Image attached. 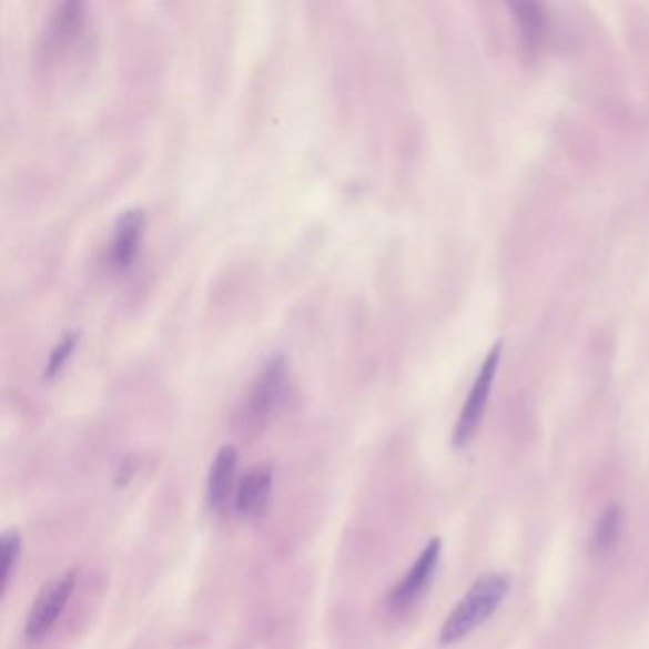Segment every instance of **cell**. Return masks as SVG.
<instances>
[{
  "instance_id": "obj_11",
  "label": "cell",
  "mask_w": 649,
  "mask_h": 649,
  "mask_svg": "<svg viewBox=\"0 0 649 649\" xmlns=\"http://www.w3.org/2000/svg\"><path fill=\"white\" fill-rule=\"evenodd\" d=\"M21 534L18 529H7L2 537H0V555H2V592H7L8 585L14 577L18 564H20Z\"/></svg>"
},
{
  "instance_id": "obj_9",
  "label": "cell",
  "mask_w": 649,
  "mask_h": 649,
  "mask_svg": "<svg viewBox=\"0 0 649 649\" xmlns=\"http://www.w3.org/2000/svg\"><path fill=\"white\" fill-rule=\"evenodd\" d=\"M513 10L523 31L524 44L528 48H541L549 33V16L545 12V7L536 2H520L513 4Z\"/></svg>"
},
{
  "instance_id": "obj_7",
  "label": "cell",
  "mask_w": 649,
  "mask_h": 649,
  "mask_svg": "<svg viewBox=\"0 0 649 649\" xmlns=\"http://www.w3.org/2000/svg\"><path fill=\"white\" fill-rule=\"evenodd\" d=\"M273 494V470L254 467L242 476L236 486L235 510L242 518H260L265 515Z\"/></svg>"
},
{
  "instance_id": "obj_5",
  "label": "cell",
  "mask_w": 649,
  "mask_h": 649,
  "mask_svg": "<svg viewBox=\"0 0 649 649\" xmlns=\"http://www.w3.org/2000/svg\"><path fill=\"white\" fill-rule=\"evenodd\" d=\"M286 358L276 355L265 364L262 374L250 391L249 412L250 422L260 423L267 419L273 408L282 398L284 385H286Z\"/></svg>"
},
{
  "instance_id": "obj_6",
  "label": "cell",
  "mask_w": 649,
  "mask_h": 649,
  "mask_svg": "<svg viewBox=\"0 0 649 649\" xmlns=\"http://www.w3.org/2000/svg\"><path fill=\"white\" fill-rule=\"evenodd\" d=\"M236 470H239V452L233 444H225L217 449L206 478V503L210 510L222 513L229 501L235 497Z\"/></svg>"
},
{
  "instance_id": "obj_12",
  "label": "cell",
  "mask_w": 649,
  "mask_h": 649,
  "mask_svg": "<svg viewBox=\"0 0 649 649\" xmlns=\"http://www.w3.org/2000/svg\"><path fill=\"white\" fill-rule=\"evenodd\" d=\"M77 343H79V334L77 332H69V334L61 337L58 345L52 348V355L48 358L47 368H44V377L47 379H54L55 375L60 374L63 366L68 364L69 356L73 355Z\"/></svg>"
},
{
  "instance_id": "obj_2",
  "label": "cell",
  "mask_w": 649,
  "mask_h": 649,
  "mask_svg": "<svg viewBox=\"0 0 649 649\" xmlns=\"http://www.w3.org/2000/svg\"><path fill=\"white\" fill-rule=\"evenodd\" d=\"M74 589H77L74 569H69L63 576L55 577L42 587L26 619V638L29 642H41L50 635V630L54 629L63 611L68 609Z\"/></svg>"
},
{
  "instance_id": "obj_1",
  "label": "cell",
  "mask_w": 649,
  "mask_h": 649,
  "mask_svg": "<svg viewBox=\"0 0 649 649\" xmlns=\"http://www.w3.org/2000/svg\"><path fill=\"white\" fill-rule=\"evenodd\" d=\"M509 592V579L501 574H488L480 577L463 596L456 609L449 613L440 630V643L454 646L473 630L483 627L489 617L496 613L505 596Z\"/></svg>"
},
{
  "instance_id": "obj_8",
  "label": "cell",
  "mask_w": 649,
  "mask_h": 649,
  "mask_svg": "<svg viewBox=\"0 0 649 649\" xmlns=\"http://www.w3.org/2000/svg\"><path fill=\"white\" fill-rule=\"evenodd\" d=\"M143 231H145V212L141 207H130L116 217L113 241H111V262L114 267L126 268L134 263Z\"/></svg>"
},
{
  "instance_id": "obj_4",
  "label": "cell",
  "mask_w": 649,
  "mask_h": 649,
  "mask_svg": "<svg viewBox=\"0 0 649 649\" xmlns=\"http://www.w3.org/2000/svg\"><path fill=\"white\" fill-rule=\"evenodd\" d=\"M443 552V541L440 537H433L425 545L422 555L417 556L414 566L408 569V574L396 582L395 589L388 595V606L395 611H404L409 606H414L415 600L427 590L428 585L435 577L438 560Z\"/></svg>"
},
{
  "instance_id": "obj_10",
  "label": "cell",
  "mask_w": 649,
  "mask_h": 649,
  "mask_svg": "<svg viewBox=\"0 0 649 649\" xmlns=\"http://www.w3.org/2000/svg\"><path fill=\"white\" fill-rule=\"evenodd\" d=\"M621 509L619 507H609L604 513L602 518L596 524L595 534H592V550L595 552H606L616 545L621 534Z\"/></svg>"
},
{
  "instance_id": "obj_3",
  "label": "cell",
  "mask_w": 649,
  "mask_h": 649,
  "mask_svg": "<svg viewBox=\"0 0 649 649\" xmlns=\"http://www.w3.org/2000/svg\"><path fill=\"white\" fill-rule=\"evenodd\" d=\"M501 353L503 343L497 342L489 351L488 356H486L483 368L476 375L469 396H467V402H465L459 419H457L456 430H454V444H456L457 448H465L470 443V438L475 436L476 428L483 422L484 412L488 406L489 393L494 387L497 368H499V362H501Z\"/></svg>"
}]
</instances>
